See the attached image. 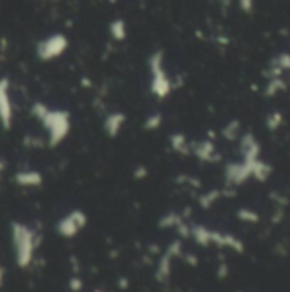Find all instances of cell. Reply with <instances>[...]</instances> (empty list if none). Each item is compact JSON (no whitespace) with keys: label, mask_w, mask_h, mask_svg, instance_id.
Wrapping results in <instances>:
<instances>
[{"label":"cell","mask_w":290,"mask_h":292,"mask_svg":"<svg viewBox=\"0 0 290 292\" xmlns=\"http://www.w3.org/2000/svg\"><path fill=\"white\" fill-rule=\"evenodd\" d=\"M239 217L243 219V221H248V222H256L258 221V214H254L251 210H241L239 212Z\"/></svg>","instance_id":"1"}]
</instances>
